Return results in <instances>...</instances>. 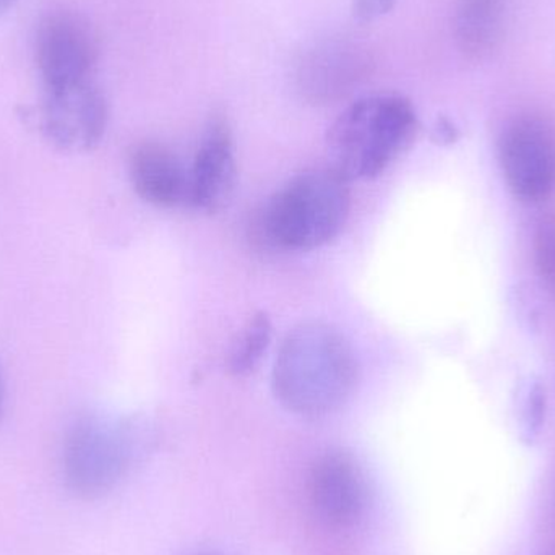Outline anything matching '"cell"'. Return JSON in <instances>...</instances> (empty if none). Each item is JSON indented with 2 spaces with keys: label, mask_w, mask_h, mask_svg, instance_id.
Returning <instances> with one entry per match:
<instances>
[{
  "label": "cell",
  "mask_w": 555,
  "mask_h": 555,
  "mask_svg": "<svg viewBox=\"0 0 555 555\" xmlns=\"http://www.w3.org/2000/svg\"><path fill=\"white\" fill-rule=\"evenodd\" d=\"M129 178L133 191L146 204L175 208L188 204L189 169L168 146L143 142L129 156Z\"/></svg>",
  "instance_id": "11"
},
{
  "label": "cell",
  "mask_w": 555,
  "mask_h": 555,
  "mask_svg": "<svg viewBox=\"0 0 555 555\" xmlns=\"http://www.w3.org/2000/svg\"><path fill=\"white\" fill-rule=\"evenodd\" d=\"M3 411V380H2V372H0V417H2Z\"/></svg>",
  "instance_id": "17"
},
{
  "label": "cell",
  "mask_w": 555,
  "mask_h": 555,
  "mask_svg": "<svg viewBox=\"0 0 555 555\" xmlns=\"http://www.w3.org/2000/svg\"><path fill=\"white\" fill-rule=\"evenodd\" d=\"M272 336V320L266 312L250 315L231 343L227 359L228 372L234 378L250 377L262 364Z\"/></svg>",
  "instance_id": "13"
},
{
  "label": "cell",
  "mask_w": 555,
  "mask_h": 555,
  "mask_svg": "<svg viewBox=\"0 0 555 555\" xmlns=\"http://www.w3.org/2000/svg\"><path fill=\"white\" fill-rule=\"evenodd\" d=\"M538 272L555 296V218L541 221L534 237Z\"/></svg>",
  "instance_id": "14"
},
{
  "label": "cell",
  "mask_w": 555,
  "mask_h": 555,
  "mask_svg": "<svg viewBox=\"0 0 555 555\" xmlns=\"http://www.w3.org/2000/svg\"><path fill=\"white\" fill-rule=\"evenodd\" d=\"M359 364L345 335L325 322H302L281 343L273 364V395L299 417L328 416L351 398Z\"/></svg>",
  "instance_id": "1"
},
{
  "label": "cell",
  "mask_w": 555,
  "mask_h": 555,
  "mask_svg": "<svg viewBox=\"0 0 555 555\" xmlns=\"http://www.w3.org/2000/svg\"><path fill=\"white\" fill-rule=\"evenodd\" d=\"M397 0H352V15L358 22L371 23L387 15Z\"/></svg>",
  "instance_id": "15"
},
{
  "label": "cell",
  "mask_w": 555,
  "mask_h": 555,
  "mask_svg": "<svg viewBox=\"0 0 555 555\" xmlns=\"http://www.w3.org/2000/svg\"><path fill=\"white\" fill-rule=\"evenodd\" d=\"M236 185L233 133L224 114L215 113L189 169L188 204L204 214H218L230 205Z\"/></svg>",
  "instance_id": "9"
},
{
  "label": "cell",
  "mask_w": 555,
  "mask_h": 555,
  "mask_svg": "<svg viewBox=\"0 0 555 555\" xmlns=\"http://www.w3.org/2000/svg\"><path fill=\"white\" fill-rule=\"evenodd\" d=\"M39 130L49 145L64 153H88L100 145L109 122V107L93 80L46 90Z\"/></svg>",
  "instance_id": "6"
},
{
  "label": "cell",
  "mask_w": 555,
  "mask_h": 555,
  "mask_svg": "<svg viewBox=\"0 0 555 555\" xmlns=\"http://www.w3.org/2000/svg\"><path fill=\"white\" fill-rule=\"evenodd\" d=\"M416 132V111L406 98H362L330 127L326 146L332 169L348 182L378 178L411 145Z\"/></svg>",
  "instance_id": "2"
},
{
  "label": "cell",
  "mask_w": 555,
  "mask_h": 555,
  "mask_svg": "<svg viewBox=\"0 0 555 555\" xmlns=\"http://www.w3.org/2000/svg\"><path fill=\"white\" fill-rule=\"evenodd\" d=\"M150 442L152 434L142 421L107 414L83 417L65 440L68 488L78 498L106 495L146 455Z\"/></svg>",
  "instance_id": "4"
},
{
  "label": "cell",
  "mask_w": 555,
  "mask_h": 555,
  "mask_svg": "<svg viewBox=\"0 0 555 555\" xmlns=\"http://www.w3.org/2000/svg\"><path fill=\"white\" fill-rule=\"evenodd\" d=\"M501 163L508 188L524 201L547 197L555 185V132L538 117H524L502 137Z\"/></svg>",
  "instance_id": "8"
},
{
  "label": "cell",
  "mask_w": 555,
  "mask_h": 555,
  "mask_svg": "<svg viewBox=\"0 0 555 555\" xmlns=\"http://www.w3.org/2000/svg\"><path fill=\"white\" fill-rule=\"evenodd\" d=\"M507 0H465L456 20V39L463 54L485 59L504 35Z\"/></svg>",
  "instance_id": "12"
},
{
  "label": "cell",
  "mask_w": 555,
  "mask_h": 555,
  "mask_svg": "<svg viewBox=\"0 0 555 555\" xmlns=\"http://www.w3.org/2000/svg\"><path fill=\"white\" fill-rule=\"evenodd\" d=\"M100 42L93 25L70 10L49 13L36 36V64L46 90L93 80Z\"/></svg>",
  "instance_id": "5"
},
{
  "label": "cell",
  "mask_w": 555,
  "mask_h": 555,
  "mask_svg": "<svg viewBox=\"0 0 555 555\" xmlns=\"http://www.w3.org/2000/svg\"><path fill=\"white\" fill-rule=\"evenodd\" d=\"M307 491L317 518L332 530L356 527L367 508L364 469L345 450H328L312 463Z\"/></svg>",
  "instance_id": "7"
},
{
  "label": "cell",
  "mask_w": 555,
  "mask_h": 555,
  "mask_svg": "<svg viewBox=\"0 0 555 555\" xmlns=\"http://www.w3.org/2000/svg\"><path fill=\"white\" fill-rule=\"evenodd\" d=\"M16 2H18V0H0V15L9 12Z\"/></svg>",
  "instance_id": "16"
},
{
  "label": "cell",
  "mask_w": 555,
  "mask_h": 555,
  "mask_svg": "<svg viewBox=\"0 0 555 555\" xmlns=\"http://www.w3.org/2000/svg\"><path fill=\"white\" fill-rule=\"evenodd\" d=\"M349 208L348 181L338 172L332 168L300 172L263 207L259 234L276 249H319L341 233Z\"/></svg>",
  "instance_id": "3"
},
{
  "label": "cell",
  "mask_w": 555,
  "mask_h": 555,
  "mask_svg": "<svg viewBox=\"0 0 555 555\" xmlns=\"http://www.w3.org/2000/svg\"><path fill=\"white\" fill-rule=\"evenodd\" d=\"M371 59L361 46L348 41L317 46L302 57L297 72L300 93L313 104H332L352 93L364 80Z\"/></svg>",
  "instance_id": "10"
},
{
  "label": "cell",
  "mask_w": 555,
  "mask_h": 555,
  "mask_svg": "<svg viewBox=\"0 0 555 555\" xmlns=\"http://www.w3.org/2000/svg\"><path fill=\"white\" fill-rule=\"evenodd\" d=\"M195 555H221V554H217V553H202V554H195Z\"/></svg>",
  "instance_id": "18"
}]
</instances>
